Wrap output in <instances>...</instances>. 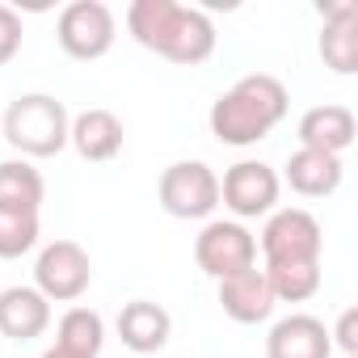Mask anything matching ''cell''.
I'll return each instance as SVG.
<instances>
[{
    "mask_svg": "<svg viewBox=\"0 0 358 358\" xmlns=\"http://www.w3.org/2000/svg\"><path fill=\"white\" fill-rule=\"evenodd\" d=\"M127 30L131 38L169 59V64H207L215 55V26L203 9L177 5V0H135L127 9Z\"/></svg>",
    "mask_w": 358,
    "mask_h": 358,
    "instance_id": "6da1fadb",
    "label": "cell"
},
{
    "mask_svg": "<svg viewBox=\"0 0 358 358\" xmlns=\"http://www.w3.org/2000/svg\"><path fill=\"white\" fill-rule=\"evenodd\" d=\"M291 110V93L278 76L270 72H249L241 76L228 93L215 97L211 106V135L228 148H249L266 139Z\"/></svg>",
    "mask_w": 358,
    "mask_h": 358,
    "instance_id": "7a4b0ae2",
    "label": "cell"
},
{
    "mask_svg": "<svg viewBox=\"0 0 358 358\" xmlns=\"http://www.w3.org/2000/svg\"><path fill=\"white\" fill-rule=\"evenodd\" d=\"M68 106L51 93H22L5 110V143L22 160H47L68 148Z\"/></svg>",
    "mask_w": 358,
    "mask_h": 358,
    "instance_id": "3957f363",
    "label": "cell"
},
{
    "mask_svg": "<svg viewBox=\"0 0 358 358\" xmlns=\"http://www.w3.org/2000/svg\"><path fill=\"white\" fill-rule=\"evenodd\" d=\"M156 199L173 220H207L220 207V177L207 160H177L160 173Z\"/></svg>",
    "mask_w": 358,
    "mask_h": 358,
    "instance_id": "277c9868",
    "label": "cell"
},
{
    "mask_svg": "<svg viewBox=\"0 0 358 358\" xmlns=\"http://www.w3.org/2000/svg\"><path fill=\"white\" fill-rule=\"evenodd\" d=\"M266 266H299V262H320L324 249V232L316 224V215H308L303 207H282L266 215L262 241H257Z\"/></svg>",
    "mask_w": 358,
    "mask_h": 358,
    "instance_id": "5b68a950",
    "label": "cell"
},
{
    "mask_svg": "<svg viewBox=\"0 0 358 358\" xmlns=\"http://www.w3.org/2000/svg\"><path fill=\"white\" fill-rule=\"evenodd\" d=\"M55 38H59L68 59L93 64V59L110 55V47L118 38V26H114L110 5H101V0H72L55 22Z\"/></svg>",
    "mask_w": 358,
    "mask_h": 358,
    "instance_id": "8992f818",
    "label": "cell"
},
{
    "mask_svg": "<svg viewBox=\"0 0 358 358\" xmlns=\"http://www.w3.org/2000/svg\"><path fill=\"white\" fill-rule=\"evenodd\" d=\"M194 262L207 278L224 282V278L257 266V236L236 220H211L194 241Z\"/></svg>",
    "mask_w": 358,
    "mask_h": 358,
    "instance_id": "52a82bcc",
    "label": "cell"
},
{
    "mask_svg": "<svg viewBox=\"0 0 358 358\" xmlns=\"http://www.w3.org/2000/svg\"><path fill=\"white\" fill-rule=\"evenodd\" d=\"M93 262L76 241H51L34 262V291L47 303H72L89 291Z\"/></svg>",
    "mask_w": 358,
    "mask_h": 358,
    "instance_id": "ba28073f",
    "label": "cell"
},
{
    "mask_svg": "<svg viewBox=\"0 0 358 358\" xmlns=\"http://www.w3.org/2000/svg\"><path fill=\"white\" fill-rule=\"evenodd\" d=\"M278 190H282V177L266 160H236L220 182V203L236 215V224L241 220H262V215L274 211Z\"/></svg>",
    "mask_w": 358,
    "mask_h": 358,
    "instance_id": "9c48e42d",
    "label": "cell"
},
{
    "mask_svg": "<svg viewBox=\"0 0 358 358\" xmlns=\"http://www.w3.org/2000/svg\"><path fill=\"white\" fill-rule=\"evenodd\" d=\"M266 358H333V337L324 320L308 312L282 316L266 337Z\"/></svg>",
    "mask_w": 358,
    "mask_h": 358,
    "instance_id": "30bf717a",
    "label": "cell"
},
{
    "mask_svg": "<svg viewBox=\"0 0 358 358\" xmlns=\"http://www.w3.org/2000/svg\"><path fill=\"white\" fill-rule=\"evenodd\" d=\"M274 291H270V282H266V270H241V274H232V278H224L220 282V308H224V316L228 320H236V324H262V320H270L274 316Z\"/></svg>",
    "mask_w": 358,
    "mask_h": 358,
    "instance_id": "8fae6325",
    "label": "cell"
},
{
    "mask_svg": "<svg viewBox=\"0 0 358 358\" xmlns=\"http://www.w3.org/2000/svg\"><path fill=\"white\" fill-rule=\"evenodd\" d=\"M320 59L337 76L358 72V5L341 0V5L324 9V30H320Z\"/></svg>",
    "mask_w": 358,
    "mask_h": 358,
    "instance_id": "7c38bea8",
    "label": "cell"
},
{
    "mask_svg": "<svg viewBox=\"0 0 358 358\" xmlns=\"http://www.w3.org/2000/svg\"><path fill=\"white\" fill-rule=\"evenodd\" d=\"M122 122H118V114L114 110H85V114H76L72 118V127H68V143L80 152V160H89V164H106V160H114L118 152H122Z\"/></svg>",
    "mask_w": 358,
    "mask_h": 358,
    "instance_id": "4fadbf2b",
    "label": "cell"
},
{
    "mask_svg": "<svg viewBox=\"0 0 358 358\" xmlns=\"http://www.w3.org/2000/svg\"><path fill=\"white\" fill-rule=\"evenodd\" d=\"M169 333H173V316L152 303V299H131L122 303L118 312V341L135 354H156L169 345Z\"/></svg>",
    "mask_w": 358,
    "mask_h": 358,
    "instance_id": "5bb4252c",
    "label": "cell"
},
{
    "mask_svg": "<svg viewBox=\"0 0 358 358\" xmlns=\"http://www.w3.org/2000/svg\"><path fill=\"white\" fill-rule=\"evenodd\" d=\"M354 135H358V122L350 106H312L299 118V148H312V152L341 156L354 143Z\"/></svg>",
    "mask_w": 358,
    "mask_h": 358,
    "instance_id": "9a60e30c",
    "label": "cell"
},
{
    "mask_svg": "<svg viewBox=\"0 0 358 358\" xmlns=\"http://www.w3.org/2000/svg\"><path fill=\"white\" fill-rule=\"evenodd\" d=\"M51 324V303L34 287H5L0 291V337L34 341Z\"/></svg>",
    "mask_w": 358,
    "mask_h": 358,
    "instance_id": "2e32d148",
    "label": "cell"
},
{
    "mask_svg": "<svg viewBox=\"0 0 358 358\" xmlns=\"http://www.w3.org/2000/svg\"><path fill=\"white\" fill-rule=\"evenodd\" d=\"M341 173H345L341 156L299 148V152H291L282 177H287V186H291L299 199H329V194H337V186H341Z\"/></svg>",
    "mask_w": 358,
    "mask_h": 358,
    "instance_id": "e0dca14e",
    "label": "cell"
},
{
    "mask_svg": "<svg viewBox=\"0 0 358 358\" xmlns=\"http://www.w3.org/2000/svg\"><path fill=\"white\" fill-rule=\"evenodd\" d=\"M43 199H47V182H43V173L30 160H22V156L0 160V207L38 215Z\"/></svg>",
    "mask_w": 358,
    "mask_h": 358,
    "instance_id": "ac0fdd59",
    "label": "cell"
},
{
    "mask_svg": "<svg viewBox=\"0 0 358 358\" xmlns=\"http://www.w3.org/2000/svg\"><path fill=\"white\" fill-rule=\"evenodd\" d=\"M59 350H72L80 358H97L101 345H106V320L93 312V308H68L59 316V337H55Z\"/></svg>",
    "mask_w": 358,
    "mask_h": 358,
    "instance_id": "d6986e66",
    "label": "cell"
},
{
    "mask_svg": "<svg viewBox=\"0 0 358 358\" xmlns=\"http://www.w3.org/2000/svg\"><path fill=\"white\" fill-rule=\"evenodd\" d=\"M266 282L278 303H303L320 291V262H299V266H266Z\"/></svg>",
    "mask_w": 358,
    "mask_h": 358,
    "instance_id": "ffe728a7",
    "label": "cell"
},
{
    "mask_svg": "<svg viewBox=\"0 0 358 358\" xmlns=\"http://www.w3.org/2000/svg\"><path fill=\"white\" fill-rule=\"evenodd\" d=\"M34 245H38V215L0 207V257H5V262L26 257Z\"/></svg>",
    "mask_w": 358,
    "mask_h": 358,
    "instance_id": "44dd1931",
    "label": "cell"
},
{
    "mask_svg": "<svg viewBox=\"0 0 358 358\" xmlns=\"http://www.w3.org/2000/svg\"><path fill=\"white\" fill-rule=\"evenodd\" d=\"M22 38H26V26H22V17H17V9L0 5V68L17 59Z\"/></svg>",
    "mask_w": 358,
    "mask_h": 358,
    "instance_id": "7402d4cb",
    "label": "cell"
},
{
    "mask_svg": "<svg viewBox=\"0 0 358 358\" xmlns=\"http://www.w3.org/2000/svg\"><path fill=\"white\" fill-rule=\"evenodd\" d=\"M329 337H337V345L345 350V358H358V308H345L341 320H337V329Z\"/></svg>",
    "mask_w": 358,
    "mask_h": 358,
    "instance_id": "603a6c76",
    "label": "cell"
},
{
    "mask_svg": "<svg viewBox=\"0 0 358 358\" xmlns=\"http://www.w3.org/2000/svg\"><path fill=\"white\" fill-rule=\"evenodd\" d=\"M43 358H80V354H72V350H59V345H51Z\"/></svg>",
    "mask_w": 358,
    "mask_h": 358,
    "instance_id": "cb8c5ba5",
    "label": "cell"
}]
</instances>
